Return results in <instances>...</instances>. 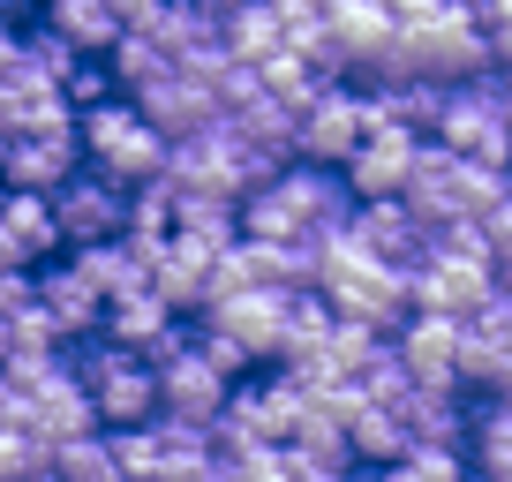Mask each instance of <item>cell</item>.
<instances>
[{"instance_id": "cell-1", "label": "cell", "mask_w": 512, "mask_h": 482, "mask_svg": "<svg viewBox=\"0 0 512 482\" xmlns=\"http://www.w3.org/2000/svg\"><path fill=\"white\" fill-rule=\"evenodd\" d=\"M76 144H83V159H91L98 174H113L121 189H136V181H151L166 166V136L136 113V98H113V91L98 98V106H76Z\"/></svg>"}, {"instance_id": "cell-2", "label": "cell", "mask_w": 512, "mask_h": 482, "mask_svg": "<svg viewBox=\"0 0 512 482\" xmlns=\"http://www.w3.org/2000/svg\"><path fill=\"white\" fill-rule=\"evenodd\" d=\"M76 377H83V392H91L98 430H128V422H151V415H159V370H151L136 347H121V339H98L91 332Z\"/></svg>"}, {"instance_id": "cell-3", "label": "cell", "mask_w": 512, "mask_h": 482, "mask_svg": "<svg viewBox=\"0 0 512 482\" xmlns=\"http://www.w3.org/2000/svg\"><path fill=\"white\" fill-rule=\"evenodd\" d=\"M437 144L460 151V159H482V166H512V121L497 113L490 98V68L467 83H445V106H437Z\"/></svg>"}, {"instance_id": "cell-4", "label": "cell", "mask_w": 512, "mask_h": 482, "mask_svg": "<svg viewBox=\"0 0 512 482\" xmlns=\"http://www.w3.org/2000/svg\"><path fill=\"white\" fill-rule=\"evenodd\" d=\"M362 129H369V91L339 76V83H324V91L309 98L302 113H294V159L339 166L354 144H362Z\"/></svg>"}, {"instance_id": "cell-5", "label": "cell", "mask_w": 512, "mask_h": 482, "mask_svg": "<svg viewBox=\"0 0 512 482\" xmlns=\"http://www.w3.org/2000/svg\"><path fill=\"white\" fill-rule=\"evenodd\" d=\"M53 204V226H61V249L68 241H106L128 226V189L113 174H98V166H76V174H61L46 189Z\"/></svg>"}, {"instance_id": "cell-6", "label": "cell", "mask_w": 512, "mask_h": 482, "mask_svg": "<svg viewBox=\"0 0 512 482\" xmlns=\"http://www.w3.org/2000/svg\"><path fill=\"white\" fill-rule=\"evenodd\" d=\"M415 144H422L415 129H400V121H384V113L369 106V129H362V144L339 159V174H347L354 196H400L407 166H415Z\"/></svg>"}, {"instance_id": "cell-7", "label": "cell", "mask_w": 512, "mask_h": 482, "mask_svg": "<svg viewBox=\"0 0 512 482\" xmlns=\"http://www.w3.org/2000/svg\"><path fill=\"white\" fill-rule=\"evenodd\" d=\"M136 113H144L159 136H189V129H204V121H219V98H211V83H196L189 68H166V76H151V83H136Z\"/></svg>"}, {"instance_id": "cell-8", "label": "cell", "mask_w": 512, "mask_h": 482, "mask_svg": "<svg viewBox=\"0 0 512 482\" xmlns=\"http://www.w3.org/2000/svg\"><path fill=\"white\" fill-rule=\"evenodd\" d=\"M31 294H38V309L53 317L61 339H91L98 324H106V294H98L76 264H31Z\"/></svg>"}, {"instance_id": "cell-9", "label": "cell", "mask_w": 512, "mask_h": 482, "mask_svg": "<svg viewBox=\"0 0 512 482\" xmlns=\"http://www.w3.org/2000/svg\"><path fill=\"white\" fill-rule=\"evenodd\" d=\"M91 392H83V377L76 370H61L53 362L46 377L31 385V400H23V430L38 437V445H61V437H76V430H91Z\"/></svg>"}, {"instance_id": "cell-10", "label": "cell", "mask_w": 512, "mask_h": 482, "mask_svg": "<svg viewBox=\"0 0 512 482\" xmlns=\"http://www.w3.org/2000/svg\"><path fill=\"white\" fill-rule=\"evenodd\" d=\"M219 407H226V377L196 354V339L159 362V415H181V422H204V430H211Z\"/></svg>"}, {"instance_id": "cell-11", "label": "cell", "mask_w": 512, "mask_h": 482, "mask_svg": "<svg viewBox=\"0 0 512 482\" xmlns=\"http://www.w3.org/2000/svg\"><path fill=\"white\" fill-rule=\"evenodd\" d=\"M76 166H83L76 129H31V136H8V151H0V181L8 189H53Z\"/></svg>"}, {"instance_id": "cell-12", "label": "cell", "mask_w": 512, "mask_h": 482, "mask_svg": "<svg viewBox=\"0 0 512 482\" xmlns=\"http://www.w3.org/2000/svg\"><path fill=\"white\" fill-rule=\"evenodd\" d=\"M490 287H497L490 264L452 257V249H437L430 264H415V272H407V294H415V309H452V317H467V309H475Z\"/></svg>"}, {"instance_id": "cell-13", "label": "cell", "mask_w": 512, "mask_h": 482, "mask_svg": "<svg viewBox=\"0 0 512 482\" xmlns=\"http://www.w3.org/2000/svg\"><path fill=\"white\" fill-rule=\"evenodd\" d=\"M279 317H287V287H241V294H219V302H204V324L234 332L241 347L256 354V362L279 347Z\"/></svg>"}, {"instance_id": "cell-14", "label": "cell", "mask_w": 512, "mask_h": 482, "mask_svg": "<svg viewBox=\"0 0 512 482\" xmlns=\"http://www.w3.org/2000/svg\"><path fill=\"white\" fill-rule=\"evenodd\" d=\"M324 31L347 46V76H362L400 23H392V8H384V0H324Z\"/></svg>"}, {"instance_id": "cell-15", "label": "cell", "mask_w": 512, "mask_h": 482, "mask_svg": "<svg viewBox=\"0 0 512 482\" xmlns=\"http://www.w3.org/2000/svg\"><path fill=\"white\" fill-rule=\"evenodd\" d=\"M68 264H76L83 279H91L98 294H128V287H151L144 279V264H136V249H128L121 234H106V241H68Z\"/></svg>"}, {"instance_id": "cell-16", "label": "cell", "mask_w": 512, "mask_h": 482, "mask_svg": "<svg viewBox=\"0 0 512 482\" xmlns=\"http://www.w3.org/2000/svg\"><path fill=\"white\" fill-rule=\"evenodd\" d=\"M46 23L68 38L76 53H106L121 38V16H113V0H46Z\"/></svg>"}, {"instance_id": "cell-17", "label": "cell", "mask_w": 512, "mask_h": 482, "mask_svg": "<svg viewBox=\"0 0 512 482\" xmlns=\"http://www.w3.org/2000/svg\"><path fill=\"white\" fill-rule=\"evenodd\" d=\"M347 445H354V460H369V467H392L407 452V422H400V407H377V400H362L347 415Z\"/></svg>"}, {"instance_id": "cell-18", "label": "cell", "mask_w": 512, "mask_h": 482, "mask_svg": "<svg viewBox=\"0 0 512 482\" xmlns=\"http://www.w3.org/2000/svg\"><path fill=\"white\" fill-rule=\"evenodd\" d=\"M241 234H256V241H287V234H302V211H294V196L279 189V174L272 181H256V189H241Z\"/></svg>"}, {"instance_id": "cell-19", "label": "cell", "mask_w": 512, "mask_h": 482, "mask_svg": "<svg viewBox=\"0 0 512 482\" xmlns=\"http://www.w3.org/2000/svg\"><path fill=\"white\" fill-rule=\"evenodd\" d=\"M106 68H113V83H121V91H136V83L166 76V68H174V53L159 46V31H128V23H121V38L106 46Z\"/></svg>"}, {"instance_id": "cell-20", "label": "cell", "mask_w": 512, "mask_h": 482, "mask_svg": "<svg viewBox=\"0 0 512 482\" xmlns=\"http://www.w3.org/2000/svg\"><path fill=\"white\" fill-rule=\"evenodd\" d=\"M219 38H226V53H241V61H264V53L279 46V16L264 0H234L219 16Z\"/></svg>"}, {"instance_id": "cell-21", "label": "cell", "mask_w": 512, "mask_h": 482, "mask_svg": "<svg viewBox=\"0 0 512 482\" xmlns=\"http://www.w3.org/2000/svg\"><path fill=\"white\" fill-rule=\"evenodd\" d=\"M0 219L31 241V257H53V249H61V226H53L46 189H8V196H0Z\"/></svg>"}, {"instance_id": "cell-22", "label": "cell", "mask_w": 512, "mask_h": 482, "mask_svg": "<svg viewBox=\"0 0 512 482\" xmlns=\"http://www.w3.org/2000/svg\"><path fill=\"white\" fill-rule=\"evenodd\" d=\"M354 385H362V400H377V407H400L407 400V385H415V370L400 362V347H392V332L369 347V362L354 370Z\"/></svg>"}, {"instance_id": "cell-23", "label": "cell", "mask_w": 512, "mask_h": 482, "mask_svg": "<svg viewBox=\"0 0 512 482\" xmlns=\"http://www.w3.org/2000/svg\"><path fill=\"white\" fill-rule=\"evenodd\" d=\"M46 467H61V475H121L113 467V437H98V422L61 437V445H46Z\"/></svg>"}, {"instance_id": "cell-24", "label": "cell", "mask_w": 512, "mask_h": 482, "mask_svg": "<svg viewBox=\"0 0 512 482\" xmlns=\"http://www.w3.org/2000/svg\"><path fill=\"white\" fill-rule=\"evenodd\" d=\"M196 354H204V362H211V370L226 377V385H234V377H249V362H256V354L241 347L234 332H219V324H204V339H196Z\"/></svg>"}, {"instance_id": "cell-25", "label": "cell", "mask_w": 512, "mask_h": 482, "mask_svg": "<svg viewBox=\"0 0 512 482\" xmlns=\"http://www.w3.org/2000/svg\"><path fill=\"white\" fill-rule=\"evenodd\" d=\"M264 8L279 16V38H287V46H302V38L324 31V0H264Z\"/></svg>"}, {"instance_id": "cell-26", "label": "cell", "mask_w": 512, "mask_h": 482, "mask_svg": "<svg viewBox=\"0 0 512 482\" xmlns=\"http://www.w3.org/2000/svg\"><path fill=\"white\" fill-rule=\"evenodd\" d=\"M31 264H38V257H31V241H23L16 226L0 219V272H31Z\"/></svg>"}, {"instance_id": "cell-27", "label": "cell", "mask_w": 512, "mask_h": 482, "mask_svg": "<svg viewBox=\"0 0 512 482\" xmlns=\"http://www.w3.org/2000/svg\"><path fill=\"white\" fill-rule=\"evenodd\" d=\"M482 46H490V68H505V61H512V16L482 23Z\"/></svg>"}, {"instance_id": "cell-28", "label": "cell", "mask_w": 512, "mask_h": 482, "mask_svg": "<svg viewBox=\"0 0 512 482\" xmlns=\"http://www.w3.org/2000/svg\"><path fill=\"white\" fill-rule=\"evenodd\" d=\"M384 8H392V23H422V16H437L445 0H384Z\"/></svg>"}, {"instance_id": "cell-29", "label": "cell", "mask_w": 512, "mask_h": 482, "mask_svg": "<svg viewBox=\"0 0 512 482\" xmlns=\"http://www.w3.org/2000/svg\"><path fill=\"white\" fill-rule=\"evenodd\" d=\"M490 98H497V113L512 121V61H505V68H490Z\"/></svg>"}, {"instance_id": "cell-30", "label": "cell", "mask_w": 512, "mask_h": 482, "mask_svg": "<svg viewBox=\"0 0 512 482\" xmlns=\"http://www.w3.org/2000/svg\"><path fill=\"white\" fill-rule=\"evenodd\" d=\"M16 53H23V38L8 31V23H0V76H8V68H16Z\"/></svg>"}, {"instance_id": "cell-31", "label": "cell", "mask_w": 512, "mask_h": 482, "mask_svg": "<svg viewBox=\"0 0 512 482\" xmlns=\"http://www.w3.org/2000/svg\"><path fill=\"white\" fill-rule=\"evenodd\" d=\"M475 8V23H497V16H512V0H467Z\"/></svg>"}]
</instances>
